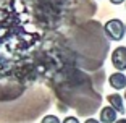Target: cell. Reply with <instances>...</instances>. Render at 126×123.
Returning a JSON list of instances; mask_svg holds the SVG:
<instances>
[{"label": "cell", "instance_id": "6da1fadb", "mask_svg": "<svg viewBox=\"0 0 126 123\" xmlns=\"http://www.w3.org/2000/svg\"><path fill=\"white\" fill-rule=\"evenodd\" d=\"M104 34L108 41H123L126 34V24L120 18H111L104 24Z\"/></svg>", "mask_w": 126, "mask_h": 123}, {"label": "cell", "instance_id": "7a4b0ae2", "mask_svg": "<svg viewBox=\"0 0 126 123\" xmlns=\"http://www.w3.org/2000/svg\"><path fill=\"white\" fill-rule=\"evenodd\" d=\"M111 65L116 71H126V45H118L113 49Z\"/></svg>", "mask_w": 126, "mask_h": 123}, {"label": "cell", "instance_id": "3957f363", "mask_svg": "<svg viewBox=\"0 0 126 123\" xmlns=\"http://www.w3.org/2000/svg\"><path fill=\"white\" fill-rule=\"evenodd\" d=\"M108 84L110 88H113L115 91L126 89V75L123 71H115L108 76Z\"/></svg>", "mask_w": 126, "mask_h": 123}, {"label": "cell", "instance_id": "277c9868", "mask_svg": "<svg viewBox=\"0 0 126 123\" xmlns=\"http://www.w3.org/2000/svg\"><path fill=\"white\" fill-rule=\"evenodd\" d=\"M100 123H115L118 120V112L111 105H105V107L100 108Z\"/></svg>", "mask_w": 126, "mask_h": 123}, {"label": "cell", "instance_id": "5b68a950", "mask_svg": "<svg viewBox=\"0 0 126 123\" xmlns=\"http://www.w3.org/2000/svg\"><path fill=\"white\" fill-rule=\"evenodd\" d=\"M107 102L111 105V107L115 108L118 113H125L126 112V108H125V97H121L118 92H111L107 96Z\"/></svg>", "mask_w": 126, "mask_h": 123}, {"label": "cell", "instance_id": "8992f818", "mask_svg": "<svg viewBox=\"0 0 126 123\" xmlns=\"http://www.w3.org/2000/svg\"><path fill=\"white\" fill-rule=\"evenodd\" d=\"M41 123H62V122H60V118L57 115H45L42 117Z\"/></svg>", "mask_w": 126, "mask_h": 123}, {"label": "cell", "instance_id": "52a82bcc", "mask_svg": "<svg viewBox=\"0 0 126 123\" xmlns=\"http://www.w3.org/2000/svg\"><path fill=\"white\" fill-rule=\"evenodd\" d=\"M62 123H79V120L76 118V117H66Z\"/></svg>", "mask_w": 126, "mask_h": 123}, {"label": "cell", "instance_id": "ba28073f", "mask_svg": "<svg viewBox=\"0 0 126 123\" xmlns=\"http://www.w3.org/2000/svg\"><path fill=\"white\" fill-rule=\"evenodd\" d=\"M111 5H121V3H125L126 0H108Z\"/></svg>", "mask_w": 126, "mask_h": 123}, {"label": "cell", "instance_id": "9c48e42d", "mask_svg": "<svg viewBox=\"0 0 126 123\" xmlns=\"http://www.w3.org/2000/svg\"><path fill=\"white\" fill-rule=\"evenodd\" d=\"M84 123H100V120H97V118H86Z\"/></svg>", "mask_w": 126, "mask_h": 123}, {"label": "cell", "instance_id": "30bf717a", "mask_svg": "<svg viewBox=\"0 0 126 123\" xmlns=\"http://www.w3.org/2000/svg\"><path fill=\"white\" fill-rule=\"evenodd\" d=\"M115 123H126V118H118Z\"/></svg>", "mask_w": 126, "mask_h": 123}, {"label": "cell", "instance_id": "8fae6325", "mask_svg": "<svg viewBox=\"0 0 126 123\" xmlns=\"http://www.w3.org/2000/svg\"><path fill=\"white\" fill-rule=\"evenodd\" d=\"M125 99H126V89H125Z\"/></svg>", "mask_w": 126, "mask_h": 123}, {"label": "cell", "instance_id": "7c38bea8", "mask_svg": "<svg viewBox=\"0 0 126 123\" xmlns=\"http://www.w3.org/2000/svg\"><path fill=\"white\" fill-rule=\"evenodd\" d=\"M125 3H126V2H125Z\"/></svg>", "mask_w": 126, "mask_h": 123}]
</instances>
